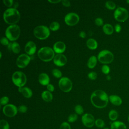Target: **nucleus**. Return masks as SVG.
Wrapping results in <instances>:
<instances>
[{"label": "nucleus", "instance_id": "603ef678", "mask_svg": "<svg viewBox=\"0 0 129 129\" xmlns=\"http://www.w3.org/2000/svg\"><path fill=\"white\" fill-rule=\"evenodd\" d=\"M126 3H128V4H129V0L126 1Z\"/></svg>", "mask_w": 129, "mask_h": 129}, {"label": "nucleus", "instance_id": "09e8293b", "mask_svg": "<svg viewBox=\"0 0 129 129\" xmlns=\"http://www.w3.org/2000/svg\"><path fill=\"white\" fill-rule=\"evenodd\" d=\"M107 79L108 80H110V76H107Z\"/></svg>", "mask_w": 129, "mask_h": 129}, {"label": "nucleus", "instance_id": "f704fd0d", "mask_svg": "<svg viewBox=\"0 0 129 129\" xmlns=\"http://www.w3.org/2000/svg\"><path fill=\"white\" fill-rule=\"evenodd\" d=\"M101 70H102V72L105 74H108L109 72H110V68L109 67L106 65V64H104L103 65L102 67V68H101Z\"/></svg>", "mask_w": 129, "mask_h": 129}, {"label": "nucleus", "instance_id": "864d4df0", "mask_svg": "<svg viewBox=\"0 0 129 129\" xmlns=\"http://www.w3.org/2000/svg\"><path fill=\"white\" fill-rule=\"evenodd\" d=\"M103 129H110V128H108V127H105V128H103Z\"/></svg>", "mask_w": 129, "mask_h": 129}, {"label": "nucleus", "instance_id": "2eb2a0df", "mask_svg": "<svg viewBox=\"0 0 129 129\" xmlns=\"http://www.w3.org/2000/svg\"><path fill=\"white\" fill-rule=\"evenodd\" d=\"M36 50V46L34 42L30 41L27 42L25 44V51L27 54L29 55H32L35 52Z\"/></svg>", "mask_w": 129, "mask_h": 129}, {"label": "nucleus", "instance_id": "ddd939ff", "mask_svg": "<svg viewBox=\"0 0 129 129\" xmlns=\"http://www.w3.org/2000/svg\"><path fill=\"white\" fill-rule=\"evenodd\" d=\"M82 121L87 127H92L95 124L94 116L90 113H85L82 117Z\"/></svg>", "mask_w": 129, "mask_h": 129}, {"label": "nucleus", "instance_id": "7ed1b4c3", "mask_svg": "<svg viewBox=\"0 0 129 129\" xmlns=\"http://www.w3.org/2000/svg\"><path fill=\"white\" fill-rule=\"evenodd\" d=\"M37 53L39 58L44 61H49L54 57V51L47 46L41 47Z\"/></svg>", "mask_w": 129, "mask_h": 129}, {"label": "nucleus", "instance_id": "4be33fe9", "mask_svg": "<svg viewBox=\"0 0 129 129\" xmlns=\"http://www.w3.org/2000/svg\"><path fill=\"white\" fill-rule=\"evenodd\" d=\"M42 99L46 102L51 101L52 99L53 96L50 92L49 91H44L41 94Z\"/></svg>", "mask_w": 129, "mask_h": 129}, {"label": "nucleus", "instance_id": "f257e3e1", "mask_svg": "<svg viewBox=\"0 0 129 129\" xmlns=\"http://www.w3.org/2000/svg\"><path fill=\"white\" fill-rule=\"evenodd\" d=\"M108 99L107 94L101 90L95 91L91 96V101L92 104L99 108L106 107L108 102Z\"/></svg>", "mask_w": 129, "mask_h": 129}, {"label": "nucleus", "instance_id": "ea45409f", "mask_svg": "<svg viewBox=\"0 0 129 129\" xmlns=\"http://www.w3.org/2000/svg\"><path fill=\"white\" fill-rule=\"evenodd\" d=\"M95 23L98 26H101L103 23V21L101 18H97L95 20Z\"/></svg>", "mask_w": 129, "mask_h": 129}, {"label": "nucleus", "instance_id": "423d86ee", "mask_svg": "<svg viewBox=\"0 0 129 129\" xmlns=\"http://www.w3.org/2000/svg\"><path fill=\"white\" fill-rule=\"evenodd\" d=\"M26 75L22 72L16 71L12 75V81L15 85L19 87H23L26 83Z\"/></svg>", "mask_w": 129, "mask_h": 129}, {"label": "nucleus", "instance_id": "8fccbe9b", "mask_svg": "<svg viewBox=\"0 0 129 129\" xmlns=\"http://www.w3.org/2000/svg\"><path fill=\"white\" fill-rule=\"evenodd\" d=\"M127 119H128V122H129V114H128V117H127Z\"/></svg>", "mask_w": 129, "mask_h": 129}, {"label": "nucleus", "instance_id": "a211bd4d", "mask_svg": "<svg viewBox=\"0 0 129 129\" xmlns=\"http://www.w3.org/2000/svg\"><path fill=\"white\" fill-rule=\"evenodd\" d=\"M39 83L42 85H47L49 82V77L45 73H41L39 75Z\"/></svg>", "mask_w": 129, "mask_h": 129}, {"label": "nucleus", "instance_id": "2f4dec72", "mask_svg": "<svg viewBox=\"0 0 129 129\" xmlns=\"http://www.w3.org/2000/svg\"><path fill=\"white\" fill-rule=\"evenodd\" d=\"M77 118H78L77 115L75 113H73L70 114L69 116L68 120L70 122H75L77 119Z\"/></svg>", "mask_w": 129, "mask_h": 129}, {"label": "nucleus", "instance_id": "0eeeda50", "mask_svg": "<svg viewBox=\"0 0 129 129\" xmlns=\"http://www.w3.org/2000/svg\"><path fill=\"white\" fill-rule=\"evenodd\" d=\"M98 59L101 63H109L113 61L114 56L111 51L108 50H103L99 53Z\"/></svg>", "mask_w": 129, "mask_h": 129}, {"label": "nucleus", "instance_id": "f03ea898", "mask_svg": "<svg viewBox=\"0 0 129 129\" xmlns=\"http://www.w3.org/2000/svg\"><path fill=\"white\" fill-rule=\"evenodd\" d=\"M3 18L7 23L14 25L19 21L20 14L16 9L11 8L7 9L4 12Z\"/></svg>", "mask_w": 129, "mask_h": 129}, {"label": "nucleus", "instance_id": "58836bf2", "mask_svg": "<svg viewBox=\"0 0 129 129\" xmlns=\"http://www.w3.org/2000/svg\"><path fill=\"white\" fill-rule=\"evenodd\" d=\"M3 3L6 6L8 7H11L13 5L14 1L13 0H3Z\"/></svg>", "mask_w": 129, "mask_h": 129}, {"label": "nucleus", "instance_id": "79ce46f5", "mask_svg": "<svg viewBox=\"0 0 129 129\" xmlns=\"http://www.w3.org/2000/svg\"><path fill=\"white\" fill-rule=\"evenodd\" d=\"M61 3L62 4L66 7H69L71 5L70 2L68 0H62L61 1Z\"/></svg>", "mask_w": 129, "mask_h": 129}, {"label": "nucleus", "instance_id": "412c9836", "mask_svg": "<svg viewBox=\"0 0 129 129\" xmlns=\"http://www.w3.org/2000/svg\"><path fill=\"white\" fill-rule=\"evenodd\" d=\"M19 91L21 92L23 96L27 98H29L31 97L32 95V92L31 90L26 87H19Z\"/></svg>", "mask_w": 129, "mask_h": 129}, {"label": "nucleus", "instance_id": "4c0bfd02", "mask_svg": "<svg viewBox=\"0 0 129 129\" xmlns=\"http://www.w3.org/2000/svg\"><path fill=\"white\" fill-rule=\"evenodd\" d=\"M88 76L89 79L91 80H95L97 78V74L94 72H91L88 74Z\"/></svg>", "mask_w": 129, "mask_h": 129}, {"label": "nucleus", "instance_id": "39448f33", "mask_svg": "<svg viewBox=\"0 0 129 129\" xmlns=\"http://www.w3.org/2000/svg\"><path fill=\"white\" fill-rule=\"evenodd\" d=\"M33 33L36 38L39 39H44L49 36L50 31L47 27L44 25H40L34 28Z\"/></svg>", "mask_w": 129, "mask_h": 129}, {"label": "nucleus", "instance_id": "b1692460", "mask_svg": "<svg viewBox=\"0 0 129 129\" xmlns=\"http://www.w3.org/2000/svg\"><path fill=\"white\" fill-rule=\"evenodd\" d=\"M103 30L105 34L110 35L113 32V28L110 24H105L103 26Z\"/></svg>", "mask_w": 129, "mask_h": 129}, {"label": "nucleus", "instance_id": "c03bdc74", "mask_svg": "<svg viewBox=\"0 0 129 129\" xmlns=\"http://www.w3.org/2000/svg\"><path fill=\"white\" fill-rule=\"evenodd\" d=\"M121 27L119 24H117L115 25V30L117 33L120 32V31H121Z\"/></svg>", "mask_w": 129, "mask_h": 129}, {"label": "nucleus", "instance_id": "aec40b11", "mask_svg": "<svg viewBox=\"0 0 129 129\" xmlns=\"http://www.w3.org/2000/svg\"><path fill=\"white\" fill-rule=\"evenodd\" d=\"M8 48L9 50H12L15 53H19L21 48L20 46L18 43L16 42H14L13 43H9L8 45Z\"/></svg>", "mask_w": 129, "mask_h": 129}, {"label": "nucleus", "instance_id": "6e6552de", "mask_svg": "<svg viewBox=\"0 0 129 129\" xmlns=\"http://www.w3.org/2000/svg\"><path fill=\"white\" fill-rule=\"evenodd\" d=\"M114 17L117 21L124 22L128 18V13L125 8L118 7L115 10L114 13Z\"/></svg>", "mask_w": 129, "mask_h": 129}, {"label": "nucleus", "instance_id": "37998d69", "mask_svg": "<svg viewBox=\"0 0 129 129\" xmlns=\"http://www.w3.org/2000/svg\"><path fill=\"white\" fill-rule=\"evenodd\" d=\"M47 90H48L49 92H52V91H53L54 90V86H53L52 84H48L47 85Z\"/></svg>", "mask_w": 129, "mask_h": 129}, {"label": "nucleus", "instance_id": "7c9ffc66", "mask_svg": "<svg viewBox=\"0 0 129 129\" xmlns=\"http://www.w3.org/2000/svg\"><path fill=\"white\" fill-rule=\"evenodd\" d=\"M75 111L77 114H82L84 112V109L80 105H77L75 107Z\"/></svg>", "mask_w": 129, "mask_h": 129}, {"label": "nucleus", "instance_id": "a18cd8bd", "mask_svg": "<svg viewBox=\"0 0 129 129\" xmlns=\"http://www.w3.org/2000/svg\"><path fill=\"white\" fill-rule=\"evenodd\" d=\"M79 36L82 38H85L86 37V33L84 31H81L79 33Z\"/></svg>", "mask_w": 129, "mask_h": 129}, {"label": "nucleus", "instance_id": "72a5a7b5", "mask_svg": "<svg viewBox=\"0 0 129 129\" xmlns=\"http://www.w3.org/2000/svg\"><path fill=\"white\" fill-rule=\"evenodd\" d=\"M59 129H71L70 124L67 122H63L60 125Z\"/></svg>", "mask_w": 129, "mask_h": 129}, {"label": "nucleus", "instance_id": "473e14b6", "mask_svg": "<svg viewBox=\"0 0 129 129\" xmlns=\"http://www.w3.org/2000/svg\"><path fill=\"white\" fill-rule=\"evenodd\" d=\"M52 73L53 75L56 78H60L62 76V74L60 71H59L57 69H53L52 71Z\"/></svg>", "mask_w": 129, "mask_h": 129}, {"label": "nucleus", "instance_id": "6ab92c4d", "mask_svg": "<svg viewBox=\"0 0 129 129\" xmlns=\"http://www.w3.org/2000/svg\"><path fill=\"white\" fill-rule=\"evenodd\" d=\"M110 102L116 106H119L122 103V100L120 97L117 95H112L109 97Z\"/></svg>", "mask_w": 129, "mask_h": 129}, {"label": "nucleus", "instance_id": "3c124183", "mask_svg": "<svg viewBox=\"0 0 129 129\" xmlns=\"http://www.w3.org/2000/svg\"><path fill=\"white\" fill-rule=\"evenodd\" d=\"M0 53H1V56H0V57L1 58L2 57V52H0Z\"/></svg>", "mask_w": 129, "mask_h": 129}, {"label": "nucleus", "instance_id": "1a4fd4ad", "mask_svg": "<svg viewBox=\"0 0 129 129\" xmlns=\"http://www.w3.org/2000/svg\"><path fill=\"white\" fill-rule=\"evenodd\" d=\"M58 85L60 89L63 92H69L72 88V83L67 77H61L59 80Z\"/></svg>", "mask_w": 129, "mask_h": 129}, {"label": "nucleus", "instance_id": "a19ab883", "mask_svg": "<svg viewBox=\"0 0 129 129\" xmlns=\"http://www.w3.org/2000/svg\"><path fill=\"white\" fill-rule=\"evenodd\" d=\"M1 42L3 45H8V44H9V42L8 41V40L7 38L6 37H2L1 39Z\"/></svg>", "mask_w": 129, "mask_h": 129}, {"label": "nucleus", "instance_id": "de8ad7c7", "mask_svg": "<svg viewBox=\"0 0 129 129\" xmlns=\"http://www.w3.org/2000/svg\"><path fill=\"white\" fill-rule=\"evenodd\" d=\"M13 6H14V8H13L16 9V8H17L18 7V3L17 2H15V4H13Z\"/></svg>", "mask_w": 129, "mask_h": 129}, {"label": "nucleus", "instance_id": "4468645a", "mask_svg": "<svg viewBox=\"0 0 129 129\" xmlns=\"http://www.w3.org/2000/svg\"><path fill=\"white\" fill-rule=\"evenodd\" d=\"M67 61L66 56L62 54H57L53 58L54 63L57 66L61 67L66 64Z\"/></svg>", "mask_w": 129, "mask_h": 129}, {"label": "nucleus", "instance_id": "dca6fc26", "mask_svg": "<svg viewBox=\"0 0 129 129\" xmlns=\"http://www.w3.org/2000/svg\"><path fill=\"white\" fill-rule=\"evenodd\" d=\"M53 49L54 51L58 54H61L66 49V45L62 41H57L53 45Z\"/></svg>", "mask_w": 129, "mask_h": 129}, {"label": "nucleus", "instance_id": "c756f323", "mask_svg": "<svg viewBox=\"0 0 129 129\" xmlns=\"http://www.w3.org/2000/svg\"><path fill=\"white\" fill-rule=\"evenodd\" d=\"M59 24L57 22H53L50 24L49 28L52 31H56L59 29Z\"/></svg>", "mask_w": 129, "mask_h": 129}, {"label": "nucleus", "instance_id": "cd10ccee", "mask_svg": "<svg viewBox=\"0 0 129 129\" xmlns=\"http://www.w3.org/2000/svg\"><path fill=\"white\" fill-rule=\"evenodd\" d=\"M105 7L108 9L114 10L116 7V5H115V4L112 1H107L105 3Z\"/></svg>", "mask_w": 129, "mask_h": 129}, {"label": "nucleus", "instance_id": "393cba45", "mask_svg": "<svg viewBox=\"0 0 129 129\" xmlns=\"http://www.w3.org/2000/svg\"><path fill=\"white\" fill-rule=\"evenodd\" d=\"M97 58L95 56H91L88 59L87 62V66L89 68H93L96 64Z\"/></svg>", "mask_w": 129, "mask_h": 129}, {"label": "nucleus", "instance_id": "c85d7f7f", "mask_svg": "<svg viewBox=\"0 0 129 129\" xmlns=\"http://www.w3.org/2000/svg\"><path fill=\"white\" fill-rule=\"evenodd\" d=\"M95 124L98 128H103L105 125V122L102 119L98 118L95 120Z\"/></svg>", "mask_w": 129, "mask_h": 129}, {"label": "nucleus", "instance_id": "a878e982", "mask_svg": "<svg viewBox=\"0 0 129 129\" xmlns=\"http://www.w3.org/2000/svg\"><path fill=\"white\" fill-rule=\"evenodd\" d=\"M109 119L113 121H115L118 117V112L115 110H111L108 114Z\"/></svg>", "mask_w": 129, "mask_h": 129}, {"label": "nucleus", "instance_id": "c9c22d12", "mask_svg": "<svg viewBox=\"0 0 129 129\" xmlns=\"http://www.w3.org/2000/svg\"><path fill=\"white\" fill-rule=\"evenodd\" d=\"M9 98L7 97V96H4V97H2L1 99V101H0V102H1V105H6L9 102Z\"/></svg>", "mask_w": 129, "mask_h": 129}, {"label": "nucleus", "instance_id": "5701e85b", "mask_svg": "<svg viewBox=\"0 0 129 129\" xmlns=\"http://www.w3.org/2000/svg\"><path fill=\"white\" fill-rule=\"evenodd\" d=\"M88 47L91 49H95L98 46L96 40L93 38L88 39L86 42Z\"/></svg>", "mask_w": 129, "mask_h": 129}, {"label": "nucleus", "instance_id": "20e7f679", "mask_svg": "<svg viewBox=\"0 0 129 129\" xmlns=\"http://www.w3.org/2000/svg\"><path fill=\"white\" fill-rule=\"evenodd\" d=\"M6 35L11 41H14L17 39L20 34V28L16 24L11 25L6 30Z\"/></svg>", "mask_w": 129, "mask_h": 129}, {"label": "nucleus", "instance_id": "e433bc0d", "mask_svg": "<svg viewBox=\"0 0 129 129\" xmlns=\"http://www.w3.org/2000/svg\"><path fill=\"white\" fill-rule=\"evenodd\" d=\"M27 107L26 106L24 105H22L19 106V107L18 108V110L21 112V113H25L27 110Z\"/></svg>", "mask_w": 129, "mask_h": 129}, {"label": "nucleus", "instance_id": "f8f14e48", "mask_svg": "<svg viewBox=\"0 0 129 129\" xmlns=\"http://www.w3.org/2000/svg\"><path fill=\"white\" fill-rule=\"evenodd\" d=\"M31 60L30 57L26 54L20 55L16 60L17 66L21 68H23L27 66Z\"/></svg>", "mask_w": 129, "mask_h": 129}, {"label": "nucleus", "instance_id": "9b49d317", "mask_svg": "<svg viewBox=\"0 0 129 129\" xmlns=\"http://www.w3.org/2000/svg\"><path fill=\"white\" fill-rule=\"evenodd\" d=\"M79 20V17L75 13H69L64 17L66 23L70 26H73L78 23Z\"/></svg>", "mask_w": 129, "mask_h": 129}, {"label": "nucleus", "instance_id": "49530a36", "mask_svg": "<svg viewBox=\"0 0 129 129\" xmlns=\"http://www.w3.org/2000/svg\"><path fill=\"white\" fill-rule=\"evenodd\" d=\"M48 2L51 3L55 4V3H59V2H60V0H48Z\"/></svg>", "mask_w": 129, "mask_h": 129}, {"label": "nucleus", "instance_id": "9d476101", "mask_svg": "<svg viewBox=\"0 0 129 129\" xmlns=\"http://www.w3.org/2000/svg\"><path fill=\"white\" fill-rule=\"evenodd\" d=\"M18 111L17 107L12 104H7L6 105H5L3 108L4 114L8 117H13L15 116L17 113Z\"/></svg>", "mask_w": 129, "mask_h": 129}, {"label": "nucleus", "instance_id": "f3484780", "mask_svg": "<svg viewBox=\"0 0 129 129\" xmlns=\"http://www.w3.org/2000/svg\"><path fill=\"white\" fill-rule=\"evenodd\" d=\"M110 129H127L125 124L120 121H115L111 123Z\"/></svg>", "mask_w": 129, "mask_h": 129}, {"label": "nucleus", "instance_id": "bb28decb", "mask_svg": "<svg viewBox=\"0 0 129 129\" xmlns=\"http://www.w3.org/2000/svg\"><path fill=\"white\" fill-rule=\"evenodd\" d=\"M10 125L7 121L1 119L0 121V129H9Z\"/></svg>", "mask_w": 129, "mask_h": 129}]
</instances>
